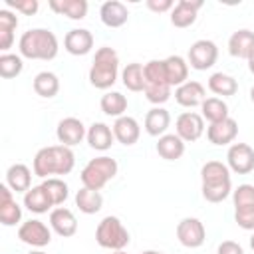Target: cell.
Listing matches in <instances>:
<instances>
[{"label":"cell","mask_w":254,"mask_h":254,"mask_svg":"<svg viewBox=\"0 0 254 254\" xmlns=\"http://www.w3.org/2000/svg\"><path fill=\"white\" fill-rule=\"evenodd\" d=\"M73 165H75V155L71 147L50 145L36 153L34 175L42 179H50V175H67L73 171Z\"/></svg>","instance_id":"obj_1"},{"label":"cell","mask_w":254,"mask_h":254,"mask_svg":"<svg viewBox=\"0 0 254 254\" xmlns=\"http://www.w3.org/2000/svg\"><path fill=\"white\" fill-rule=\"evenodd\" d=\"M48 4L56 14L67 16L69 20H83L87 14L85 0H50Z\"/></svg>","instance_id":"obj_27"},{"label":"cell","mask_w":254,"mask_h":254,"mask_svg":"<svg viewBox=\"0 0 254 254\" xmlns=\"http://www.w3.org/2000/svg\"><path fill=\"white\" fill-rule=\"evenodd\" d=\"M115 175H117V161L103 155V157L91 159V161L83 167L79 179H81V183H83L85 189L101 190Z\"/></svg>","instance_id":"obj_5"},{"label":"cell","mask_w":254,"mask_h":254,"mask_svg":"<svg viewBox=\"0 0 254 254\" xmlns=\"http://www.w3.org/2000/svg\"><path fill=\"white\" fill-rule=\"evenodd\" d=\"M200 109H202V119H206L208 123H218L228 117V105L220 97H206Z\"/></svg>","instance_id":"obj_34"},{"label":"cell","mask_w":254,"mask_h":254,"mask_svg":"<svg viewBox=\"0 0 254 254\" xmlns=\"http://www.w3.org/2000/svg\"><path fill=\"white\" fill-rule=\"evenodd\" d=\"M177 238L187 248H198L204 244V238H206L204 224L198 218L187 216L177 224Z\"/></svg>","instance_id":"obj_8"},{"label":"cell","mask_w":254,"mask_h":254,"mask_svg":"<svg viewBox=\"0 0 254 254\" xmlns=\"http://www.w3.org/2000/svg\"><path fill=\"white\" fill-rule=\"evenodd\" d=\"M202 196L208 202H222L232 192L230 169L220 161H208L200 169Z\"/></svg>","instance_id":"obj_3"},{"label":"cell","mask_w":254,"mask_h":254,"mask_svg":"<svg viewBox=\"0 0 254 254\" xmlns=\"http://www.w3.org/2000/svg\"><path fill=\"white\" fill-rule=\"evenodd\" d=\"M204 133V119L202 115L194 113V111H185L177 117V135L185 141V143H192L196 139H200V135Z\"/></svg>","instance_id":"obj_11"},{"label":"cell","mask_w":254,"mask_h":254,"mask_svg":"<svg viewBox=\"0 0 254 254\" xmlns=\"http://www.w3.org/2000/svg\"><path fill=\"white\" fill-rule=\"evenodd\" d=\"M121 79H123V85L129 89V91H143L145 89V73H143V65L133 62V64H127L121 71Z\"/></svg>","instance_id":"obj_33"},{"label":"cell","mask_w":254,"mask_h":254,"mask_svg":"<svg viewBox=\"0 0 254 254\" xmlns=\"http://www.w3.org/2000/svg\"><path fill=\"white\" fill-rule=\"evenodd\" d=\"M119 71V56L113 48L103 46L95 52L91 69H89V83L97 89H109L117 81Z\"/></svg>","instance_id":"obj_4"},{"label":"cell","mask_w":254,"mask_h":254,"mask_svg":"<svg viewBox=\"0 0 254 254\" xmlns=\"http://www.w3.org/2000/svg\"><path fill=\"white\" fill-rule=\"evenodd\" d=\"M141 254H165V252H159V250H145V252H141Z\"/></svg>","instance_id":"obj_47"},{"label":"cell","mask_w":254,"mask_h":254,"mask_svg":"<svg viewBox=\"0 0 254 254\" xmlns=\"http://www.w3.org/2000/svg\"><path fill=\"white\" fill-rule=\"evenodd\" d=\"M64 48L67 54L71 56H85L91 52L93 48V36L89 30L85 28H75V30H69L64 38Z\"/></svg>","instance_id":"obj_14"},{"label":"cell","mask_w":254,"mask_h":254,"mask_svg":"<svg viewBox=\"0 0 254 254\" xmlns=\"http://www.w3.org/2000/svg\"><path fill=\"white\" fill-rule=\"evenodd\" d=\"M18 238L28 244V246H34V248H44L52 242V232L50 228L42 222V220H36V218H30L26 220L20 228H18Z\"/></svg>","instance_id":"obj_9"},{"label":"cell","mask_w":254,"mask_h":254,"mask_svg":"<svg viewBox=\"0 0 254 254\" xmlns=\"http://www.w3.org/2000/svg\"><path fill=\"white\" fill-rule=\"evenodd\" d=\"M56 135H58V141L65 147H73V145H79L83 141V137H87V131H85V125L81 123V119L77 117H65L58 123V129H56Z\"/></svg>","instance_id":"obj_12"},{"label":"cell","mask_w":254,"mask_h":254,"mask_svg":"<svg viewBox=\"0 0 254 254\" xmlns=\"http://www.w3.org/2000/svg\"><path fill=\"white\" fill-rule=\"evenodd\" d=\"M206 99V91L198 81H187L175 89V101L183 107H198Z\"/></svg>","instance_id":"obj_19"},{"label":"cell","mask_w":254,"mask_h":254,"mask_svg":"<svg viewBox=\"0 0 254 254\" xmlns=\"http://www.w3.org/2000/svg\"><path fill=\"white\" fill-rule=\"evenodd\" d=\"M50 226L54 228L56 234H60L64 238H69L77 232V220H75L73 212L64 206H58L50 212Z\"/></svg>","instance_id":"obj_17"},{"label":"cell","mask_w":254,"mask_h":254,"mask_svg":"<svg viewBox=\"0 0 254 254\" xmlns=\"http://www.w3.org/2000/svg\"><path fill=\"white\" fill-rule=\"evenodd\" d=\"M145 97L155 103L157 107L161 103H165L169 97H171V85H155V83H145Z\"/></svg>","instance_id":"obj_39"},{"label":"cell","mask_w":254,"mask_h":254,"mask_svg":"<svg viewBox=\"0 0 254 254\" xmlns=\"http://www.w3.org/2000/svg\"><path fill=\"white\" fill-rule=\"evenodd\" d=\"M216 254H244V250H242V246H240L238 242H234V240H224V242L218 244Z\"/></svg>","instance_id":"obj_43"},{"label":"cell","mask_w":254,"mask_h":254,"mask_svg":"<svg viewBox=\"0 0 254 254\" xmlns=\"http://www.w3.org/2000/svg\"><path fill=\"white\" fill-rule=\"evenodd\" d=\"M157 153L167 161H177L185 153V141L177 133L175 135H163V137H159Z\"/></svg>","instance_id":"obj_28"},{"label":"cell","mask_w":254,"mask_h":254,"mask_svg":"<svg viewBox=\"0 0 254 254\" xmlns=\"http://www.w3.org/2000/svg\"><path fill=\"white\" fill-rule=\"evenodd\" d=\"M75 204L83 214H95L103 206V196L99 190H91L83 187L75 192Z\"/></svg>","instance_id":"obj_29"},{"label":"cell","mask_w":254,"mask_h":254,"mask_svg":"<svg viewBox=\"0 0 254 254\" xmlns=\"http://www.w3.org/2000/svg\"><path fill=\"white\" fill-rule=\"evenodd\" d=\"M236 135H238V123L232 117H226V119H222L218 123H210L208 129H206L208 141L212 145H218V147L232 143L236 139Z\"/></svg>","instance_id":"obj_15"},{"label":"cell","mask_w":254,"mask_h":254,"mask_svg":"<svg viewBox=\"0 0 254 254\" xmlns=\"http://www.w3.org/2000/svg\"><path fill=\"white\" fill-rule=\"evenodd\" d=\"M226 161L236 175H248L254 171V149L246 143H234L226 153Z\"/></svg>","instance_id":"obj_10"},{"label":"cell","mask_w":254,"mask_h":254,"mask_svg":"<svg viewBox=\"0 0 254 254\" xmlns=\"http://www.w3.org/2000/svg\"><path fill=\"white\" fill-rule=\"evenodd\" d=\"M208 89L216 95H222V97H232L236 95L238 91V83L232 75L228 73H222V71H216L208 77Z\"/></svg>","instance_id":"obj_30"},{"label":"cell","mask_w":254,"mask_h":254,"mask_svg":"<svg viewBox=\"0 0 254 254\" xmlns=\"http://www.w3.org/2000/svg\"><path fill=\"white\" fill-rule=\"evenodd\" d=\"M234 220L240 228L244 230H254V206L248 208H236L234 210Z\"/></svg>","instance_id":"obj_40"},{"label":"cell","mask_w":254,"mask_h":254,"mask_svg":"<svg viewBox=\"0 0 254 254\" xmlns=\"http://www.w3.org/2000/svg\"><path fill=\"white\" fill-rule=\"evenodd\" d=\"M18 48H20L22 58L44 60V62L54 60L58 56V50H60L56 34L48 28H32V30L24 32L20 42H18Z\"/></svg>","instance_id":"obj_2"},{"label":"cell","mask_w":254,"mask_h":254,"mask_svg":"<svg viewBox=\"0 0 254 254\" xmlns=\"http://www.w3.org/2000/svg\"><path fill=\"white\" fill-rule=\"evenodd\" d=\"M232 198H234V210L254 206V185H238V189L232 190Z\"/></svg>","instance_id":"obj_38"},{"label":"cell","mask_w":254,"mask_h":254,"mask_svg":"<svg viewBox=\"0 0 254 254\" xmlns=\"http://www.w3.org/2000/svg\"><path fill=\"white\" fill-rule=\"evenodd\" d=\"M12 42H14V32L12 30H0V50L2 52L10 50Z\"/></svg>","instance_id":"obj_45"},{"label":"cell","mask_w":254,"mask_h":254,"mask_svg":"<svg viewBox=\"0 0 254 254\" xmlns=\"http://www.w3.org/2000/svg\"><path fill=\"white\" fill-rule=\"evenodd\" d=\"M22 67H24V64H22L20 56H16V54H2L0 56V75L4 79H12V77L20 75Z\"/></svg>","instance_id":"obj_37"},{"label":"cell","mask_w":254,"mask_h":254,"mask_svg":"<svg viewBox=\"0 0 254 254\" xmlns=\"http://www.w3.org/2000/svg\"><path fill=\"white\" fill-rule=\"evenodd\" d=\"M113 139H115L113 129L105 123H93L87 129V143L95 151H107L113 145Z\"/></svg>","instance_id":"obj_26"},{"label":"cell","mask_w":254,"mask_h":254,"mask_svg":"<svg viewBox=\"0 0 254 254\" xmlns=\"http://www.w3.org/2000/svg\"><path fill=\"white\" fill-rule=\"evenodd\" d=\"M113 254H127V252H123V250H117V252H113Z\"/></svg>","instance_id":"obj_51"},{"label":"cell","mask_w":254,"mask_h":254,"mask_svg":"<svg viewBox=\"0 0 254 254\" xmlns=\"http://www.w3.org/2000/svg\"><path fill=\"white\" fill-rule=\"evenodd\" d=\"M95 240L101 248L107 250H123L129 244V232L117 216H105L95 230Z\"/></svg>","instance_id":"obj_6"},{"label":"cell","mask_w":254,"mask_h":254,"mask_svg":"<svg viewBox=\"0 0 254 254\" xmlns=\"http://www.w3.org/2000/svg\"><path fill=\"white\" fill-rule=\"evenodd\" d=\"M250 99H252V101H254V85H252V87H250Z\"/></svg>","instance_id":"obj_48"},{"label":"cell","mask_w":254,"mask_h":254,"mask_svg":"<svg viewBox=\"0 0 254 254\" xmlns=\"http://www.w3.org/2000/svg\"><path fill=\"white\" fill-rule=\"evenodd\" d=\"M24 206L30 212L44 214L54 206V202H52L50 194L46 192V189L42 185H38V187H32L28 192H24Z\"/></svg>","instance_id":"obj_25"},{"label":"cell","mask_w":254,"mask_h":254,"mask_svg":"<svg viewBox=\"0 0 254 254\" xmlns=\"http://www.w3.org/2000/svg\"><path fill=\"white\" fill-rule=\"evenodd\" d=\"M113 135L115 139L129 147V145H135L139 141V135H141V127L137 123V119L129 117V115H123V117H117L115 123H113Z\"/></svg>","instance_id":"obj_20"},{"label":"cell","mask_w":254,"mask_h":254,"mask_svg":"<svg viewBox=\"0 0 254 254\" xmlns=\"http://www.w3.org/2000/svg\"><path fill=\"white\" fill-rule=\"evenodd\" d=\"M6 185L12 189V192H28L32 187V173L26 165L16 163L6 171Z\"/></svg>","instance_id":"obj_23"},{"label":"cell","mask_w":254,"mask_h":254,"mask_svg":"<svg viewBox=\"0 0 254 254\" xmlns=\"http://www.w3.org/2000/svg\"><path fill=\"white\" fill-rule=\"evenodd\" d=\"M16 26H18V16L6 8L0 10V30H12L14 32Z\"/></svg>","instance_id":"obj_42"},{"label":"cell","mask_w":254,"mask_h":254,"mask_svg":"<svg viewBox=\"0 0 254 254\" xmlns=\"http://www.w3.org/2000/svg\"><path fill=\"white\" fill-rule=\"evenodd\" d=\"M228 52L232 58L246 60L254 54V32L250 30H238L228 40Z\"/></svg>","instance_id":"obj_21"},{"label":"cell","mask_w":254,"mask_h":254,"mask_svg":"<svg viewBox=\"0 0 254 254\" xmlns=\"http://www.w3.org/2000/svg\"><path fill=\"white\" fill-rule=\"evenodd\" d=\"M218 60V48L210 40H198L189 48V64L192 69L204 71L212 67Z\"/></svg>","instance_id":"obj_7"},{"label":"cell","mask_w":254,"mask_h":254,"mask_svg":"<svg viewBox=\"0 0 254 254\" xmlns=\"http://www.w3.org/2000/svg\"><path fill=\"white\" fill-rule=\"evenodd\" d=\"M99 18L107 28H121L123 24H127L129 10L119 0H107L99 8Z\"/></svg>","instance_id":"obj_18"},{"label":"cell","mask_w":254,"mask_h":254,"mask_svg":"<svg viewBox=\"0 0 254 254\" xmlns=\"http://www.w3.org/2000/svg\"><path fill=\"white\" fill-rule=\"evenodd\" d=\"M145 73V83H155V85H169L167 73H165V62L163 60H151L143 65Z\"/></svg>","instance_id":"obj_35"},{"label":"cell","mask_w":254,"mask_h":254,"mask_svg":"<svg viewBox=\"0 0 254 254\" xmlns=\"http://www.w3.org/2000/svg\"><path fill=\"white\" fill-rule=\"evenodd\" d=\"M248 69H250V73H254V54L248 58Z\"/></svg>","instance_id":"obj_46"},{"label":"cell","mask_w":254,"mask_h":254,"mask_svg":"<svg viewBox=\"0 0 254 254\" xmlns=\"http://www.w3.org/2000/svg\"><path fill=\"white\" fill-rule=\"evenodd\" d=\"M34 91L40 97H46V99L58 95V91H60V79H58V75L52 73V71H40L34 77Z\"/></svg>","instance_id":"obj_31"},{"label":"cell","mask_w":254,"mask_h":254,"mask_svg":"<svg viewBox=\"0 0 254 254\" xmlns=\"http://www.w3.org/2000/svg\"><path fill=\"white\" fill-rule=\"evenodd\" d=\"M202 8V0H179L171 10V24L175 28H189L196 20V12Z\"/></svg>","instance_id":"obj_13"},{"label":"cell","mask_w":254,"mask_h":254,"mask_svg":"<svg viewBox=\"0 0 254 254\" xmlns=\"http://www.w3.org/2000/svg\"><path fill=\"white\" fill-rule=\"evenodd\" d=\"M171 125V115L163 107H153L145 115V131L151 137H163Z\"/></svg>","instance_id":"obj_22"},{"label":"cell","mask_w":254,"mask_h":254,"mask_svg":"<svg viewBox=\"0 0 254 254\" xmlns=\"http://www.w3.org/2000/svg\"><path fill=\"white\" fill-rule=\"evenodd\" d=\"M8 8H14L16 12H22L26 16H32L38 12V0H6Z\"/></svg>","instance_id":"obj_41"},{"label":"cell","mask_w":254,"mask_h":254,"mask_svg":"<svg viewBox=\"0 0 254 254\" xmlns=\"http://www.w3.org/2000/svg\"><path fill=\"white\" fill-rule=\"evenodd\" d=\"M30 254H48V252H44V250H34V252H30Z\"/></svg>","instance_id":"obj_50"},{"label":"cell","mask_w":254,"mask_h":254,"mask_svg":"<svg viewBox=\"0 0 254 254\" xmlns=\"http://www.w3.org/2000/svg\"><path fill=\"white\" fill-rule=\"evenodd\" d=\"M99 105H101V111L105 115H109V117H123V113L127 111V97L123 93H119V91H107L101 97Z\"/></svg>","instance_id":"obj_32"},{"label":"cell","mask_w":254,"mask_h":254,"mask_svg":"<svg viewBox=\"0 0 254 254\" xmlns=\"http://www.w3.org/2000/svg\"><path fill=\"white\" fill-rule=\"evenodd\" d=\"M42 187H44L46 192L50 194L54 206H56V204H62V202L67 198V194H69L67 185H65L62 179H58V177H50V179H46V181L42 183Z\"/></svg>","instance_id":"obj_36"},{"label":"cell","mask_w":254,"mask_h":254,"mask_svg":"<svg viewBox=\"0 0 254 254\" xmlns=\"http://www.w3.org/2000/svg\"><path fill=\"white\" fill-rule=\"evenodd\" d=\"M147 8L153 10V12H169L175 8V2L173 0H147Z\"/></svg>","instance_id":"obj_44"},{"label":"cell","mask_w":254,"mask_h":254,"mask_svg":"<svg viewBox=\"0 0 254 254\" xmlns=\"http://www.w3.org/2000/svg\"><path fill=\"white\" fill-rule=\"evenodd\" d=\"M250 248H252V250H254V234H252V236H250Z\"/></svg>","instance_id":"obj_49"},{"label":"cell","mask_w":254,"mask_h":254,"mask_svg":"<svg viewBox=\"0 0 254 254\" xmlns=\"http://www.w3.org/2000/svg\"><path fill=\"white\" fill-rule=\"evenodd\" d=\"M165 62V73H167V81L169 85H183L187 83V77H189V64L185 58L181 56H169Z\"/></svg>","instance_id":"obj_24"},{"label":"cell","mask_w":254,"mask_h":254,"mask_svg":"<svg viewBox=\"0 0 254 254\" xmlns=\"http://www.w3.org/2000/svg\"><path fill=\"white\" fill-rule=\"evenodd\" d=\"M22 220V208L12 196V189L8 185L0 187V222L4 226H16Z\"/></svg>","instance_id":"obj_16"}]
</instances>
